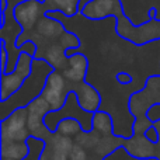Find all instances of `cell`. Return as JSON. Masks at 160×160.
<instances>
[{
	"label": "cell",
	"mask_w": 160,
	"mask_h": 160,
	"mask_svg": "<svg viewBox=\"0 0 160 160\" xmlns=\"http://www.w3.org/2000/svg\"><path fill=\"white\" fill-rule=\"evenodd\" d=\"M48 145L52 150H59V152H65L69 155L72 148L75 146L73 141L69 138V136H63V135H55L51 136L48 139Z\"/></svg>",
	"instance_id": "cell-16"
},
{
	"label": "cell",
	"mask_w": 160,
	"mask_h": 160,
	"mask_svg": "<svg viewBox=\"0 0 160 160\" xmlns=\"http://www.w3.org/2000/svg\"><path fill=\"white\" fill-rule=\"evenodd\" d=\"M8 58H10V53L7 51V42L6 39L0 38V59H2V63H0V73L4 75L7 73V66H8Z\"/></svg>",
	"instance_id": "cell-17"
},
{
	"label": "cell",
	"mask_w": 160,
	"mask_h": 160,
	"mask_svg": "<svg viewBox=\"0 0 160 160\" xmlns=\"http://www.w3.org/2000/svg\"><path fill=\"white\" fill-rule=\"evenodd\" d=\"M72 93H69L68 90V84H66V79L63 78L59 70L53 69L52 72L48 75L47 83H45V87L42 90L41 96L47 100V102L49 104L52 112L56 111H61L65 107L68 98Z\"/></svg>",
	"instance_id": "cell-6"
},
{
	"label": "cell",
	"mask_w": 160,
	"mask_h": 160,
	"mask_svg": "<svg viewBox=\"0 0 160 160\" xmlns=\"http://www.w3.org/2000/svg\"><path fill=\"white\" fill-rule=\"evenodd\" d=\"M80 14L91 21L114 17L117 35L135 47L160 41V18L155 17L142 24H133L125 14L122 0H88L82 6Z\"/></svg>",
	"instance_id": "cell-2"
},
{
	"label": "cell",
	"mask_w": 160,
	"mask_h": 160,
	"mask_svg": "<svg viewBox=\"0 0 160 160\" xmlns=\"http://www.w3.org/2000/svg\"><path fill=\"white\" fill-rule=\"evenodd\" d=\"M145 136H146L148 139H149L150 142H159L160 141V135H159V131L158 128L153 125L152 128H149V129L146 131V133H145Z\"/></svg>",
	"instance_id": "cell-21"
},
{
	"label": "cell",
	"mask_w": 160,
	"mask_h": 160,
	"mask_svg": "<svg viewBox=\"0 0 160 160\" xmlns=\"http://www.w3.org/2000/svg\"><path fill=\"white\" fill-rule=\"evenodd\" d=\"M88 72V58L84 53L75 52L68 53V65L62 75L69 83H82L86 82V76Z\"/></svg>",
	"instance_id": "cell-10"
},
{
	"label": "cell",
	"mask_w": 160,
	"mask_h": 160,
	"mask_svg": "<svg viewBox=\"0 0 160 160\" xmlns=\"http://www.w3.org/2000/svg\"><path fill=\"white\" fill-rule=\"evenodd\" d=\"M153 142H150L145 135H133L132 138H129V141H127V149L129 150V153H132L136 158H146L150 156L149 152L152 150Z\"/></svg>",
	"instance_id": "cell-12"
},
{
	"label": "cell",
	"mask_w": 160,
	"mask_h": 160,
	"mask_svg": "<svg viewBox=\"0 0 160 160\" xmlns=\"http://www.w3.org/2000/svg\"><path fill=\"white\" fill-rule=\"evenodd\" d=\"M155 104H160V75H152L146 79L145 87L129 97L128 108L135 118H143Z\"/></svg>",
	"instance_id": "cell-4"
},
{
	"label": "cell",
	"mask_w": 160,
	"mask_h": 160,
	"mask_svg": "<svg viewBox=\"0 0 160 160\" xmlns=\"http://www.w3.org/2000/svg\"><path fill=\"white\" fill-rule=\"evenodd\" d=\"M82 131H84L83 129V125L76 118H62L58 122V128H56V132L59 135L69 136V138L70 136L79 135Z\"/></svg>",
	"instance_id": "cell-15"
},
{
	"label": "cell",
	"mask_w": 160,
	"mask_h": 160,
	"mask_svg": "<svg viewBox=\"0 0 160 160\" xmlns=\"http://www.w3.org/2000/svg\"><path fill=\"white\" fill-rule=\"evenodd\" d=\"M2 3V7H0V30L6 27V11H7V4H8V0H0Z\"/></svg>",
	"instance_id": "cell-20"
},
{
	"label": "cell",
	"mask_w": 160,
	"mask_h": 160,
	"mask_svg": "<svg viewBox=\"0 0 160 160\" xmlns=\"http://www.w3.org/2000/svg\"><path fill=\"white\" fill-rule=\"evenodd\" d=\"M27 142H11V143L2 145V158L13 160H24L28 156Z\"/></svg>",
	"instance_id": "cell-14"
},
{
	"label": "cell",
	"mask_w": 160,
	"mask_h": 160,
	"mask_svg": "<svg viewBox=\"0 0 160 160\" xmlns=\"http://www.w3.org/2000/svg\"><path fill=\"white\" fill-rule=\"evenodd\" d=\"M156 11H158V10H156V7H155V6H152V7L149 8V11H148V20L155 18V17H156Z\"/></svg>",
	"instance_id": "cell-23"
},
{
	"label": "cell",
	"mask_w": 160,
	"mask_h": 160,
	"mask_svg": "<svg viewBox=\"0 0 160 160\" xmlns=\"http://www.w3.org/2000/svg\"><path fill=\"white\" fill-rule=\"evenodd\" d=\"M69 159L70 160H87V153H86L84 148H83L82 145L76 143L75 146L72 148V150H70Z\"/></svg>",
	"instance_id": "cell-18"
},
{
	"label": "cell",
	"mask_w": 160,
	"mask_h": 160,
	"mask_svg": "<svg viewBox=\"0 0 160 160\" xmlns=\"http://www.w3.org/2000/svg\"><path fill=\"white\" fill-rule=\"evenodd\" d=\"M47 8V14L61 13L68 18L78 16L80 13L82 0H42Z\"/></svg>",
	"instance_id": "cell-11"
},
{
	"label": "cell",
	"mask_w": 160,
	"mask_h": 160,
	"mask_svg": "<svg viewBox=\"0 0 160 160\" xmlns=\"http://www.w3.org/2000/svg\"><path fill=\"white\" fill-rule=\"evenodd\" d=\"M52 150V149H51ZM68 153L65 152H59V150H52V155H51V159L52 160H68Z\"/></svg>",
	"instance_id": "cell-22"
},
{
	"label": "cell",
	"mask_w": 160,
	"mask_h": 160,
	"mask_svg": "<svg viewBox=\"0 0 160 160\" xmlns=\"http://www.w3.org/2000/svg\"><path fill=\"white\" fill-rule=\"evenodd\" d=\"M34 61L35 59L32 53L22 49L17 56L13 72L2 75V82H0V98H2L0 101L2 102H6L8 98H11L32 75Z\"/></svg>",
	"instance_id": "cell-3"
},
{
	"label": "cell",
	"mask_w": 160,
	"mask_h": 160,
	"mask_svg": "<svg viewBox=\"0 0 160 160\" xmlns=\"http://www.w3.org/2000/svg\"><path fill=\"white\" fill-rule=\"evenodd\" d=\"M25 108H27V114H28L27 127H28L31 136L44 139V141L45 139H49L51 136H48V135H51L52 132L48 129L44 119L48 114L52 112V110H51L49 104L47 102V100L42 96H39L35 100H32Z\"/></svg>",
	"instance_id": "cell-7"
},
{
	"label": "cell",
	"mask_w": 160,
	"mask_h": 160,
	"mask_svg": "<svg viewBox=\"0 0 160 160\" xmlns=\"http://www.w3.org/2000/svg\"><path fill=\"white\" fill-rule=\"evenodd\" d=\"M3 160H13V159H3Z\"/></svg>",
	"instance_id": "cell-24"
},
{
	"label": "cell",
	"mask_w": 160,
	"mask_h": 160,
	"mask_svg": "<svg viewBox=\"0 0 160 160\" xmlns=\"http://www.w3.org/2000/svg\"><path fill=\"white\" fill-rule=\"evenodd\" d=\"M34 42L37 53L34 59L45 61L55 70H62L68 65V51L79 49L82 41L75 32L66 30L63 22L52 14H42L31 30L20 31L14 39L16 49H24L25 42Z\"/></svg>",
	"instance_id": "cell-1"
},
{
	"label": "cell",
	"mask_w": 160,
	"mask_h": 160,
	"mask_svg": "<svg viewBox=\"0 0 160 160\" xmlns=\"http://www.w3.org/2000/svg\"><path fill=\"white\" fill-rule=\"evenodd\" d=\"M45 13L47 8L42 0H22L13 7V18L20 25L22 32L31 30Z\"/></svg>",
	"instance_id": "cell-8"
},
{
	"label": "cell",
	"mask_w": 160,
	"mask_h": 160,
	"mask_svg": "<svg viewBox=\"0 0 160 160\" xmlns=\"http://www.w3.org/2000/svg\"><path fill=\"white\" fill-rule=\"evenodd\" d=\"M115 79H117V82H118L119 84H122V86L131 84V83L133 82V78L127 72H118L115 75Z\"/></svg>",
	"instance_id": "cell-19"
},
{
	"label": "cell",
	"mask_w": 160,
	"mask_h": 160,
	"mask_svg": "<svg viewBox=\"0 0 160 160\" xmlns=\"http://www.w3.org/2000/svg\"><path fill=\"white\" fill-rule=\"evenodd\" d=\"M27 108H16L4 119H2V145L11 142H27L30 131L27 127Z\"/></svg>",
	"instance_id": "cell-5"
},
{
	"label": "cell",
	"mask_w": 160,
	"mask_h": 160,
	"mask_svg": "<svg viewBox=\"0 0 160 160\" xmlns=\"http://www.w3.org/2000/svg\"><path fill=\"white\" fill-rule=\"evenodd\" d=\"M66 84L69 93L75 94L79 105L86 112L94 114L98 111L100 104H101V96H100V93L93 84H90L87 82H82V83L66 82Z\"/></svg>",
	"instance_id": "cell-9"
},
{
	"label": "cell",
	"mask_w": 160,
	"mask_h": 160,
	"mask_svg": "<svg viewBox=\"0 0 160 160\" xmlns=\"http://www.w3.org/2000/svg\"><path fill=\"white\" fill-rule=\"evenodd\" d=\"M93 129L101 136H110L112 133V118L105 111H97L93 114Z\"/></svg>",
	"instance_id": "cell-13"
}]
</instances>
